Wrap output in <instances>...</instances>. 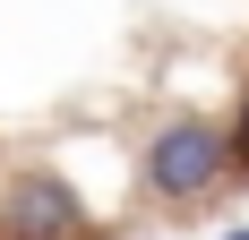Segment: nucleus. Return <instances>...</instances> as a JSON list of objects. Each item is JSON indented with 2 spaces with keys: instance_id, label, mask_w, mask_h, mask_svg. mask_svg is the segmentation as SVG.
<instances>
[{
  "instance_id": "obj_1",
  "label": "nucleus",
  "mask_w": 249,
  "mask_h": 240,
  "mask_svg": "<svg viewBox=\"0 0 249 240\" xmlns=\"http://www.w3.org/2000/svg\"><path fill=\"white\" fill-rule=\"evenodd\" d=\"M146 197H163V206H198V197H215L232 180V120H206V112H180L163 120L146 137Z\"/></svg>"
},
{
  "instance_id": "obj_2",
  "label": "nucleus",
  "mask_w": 249,
  "mask_h": 240,
  "mask_svg": "<svg viewBox=\"0 0 249 240\" xmlns=\"http://www.w3.org/2000/svg\"><path fill=\"white\" fill-rule=\"evenodd\" d=\"M0 232H9V240H77V232H86V206H77L52 171H35V180H18V189H9Z\"/></svg>"
},
{
  "instance_id": "obj_3",
  "label": "nucleus",
  "mask_w": 249,
  "mask_h": 240,
  "mask_svg": "<svg viewBox=\"0 0 249 240\" xmlns=\"http://www.w3.org/2000/svg\"><path fill=\"white\" fill-rule=\"evenodd\" d=\"M232 180H249V77H241V103H232Z\"/></svg>"
},
{
  "instance_id": "obj_4",
  "label": "nucleus",
  "mask_w": 249,
  "mask_h": 240,
  "mask_svg": "<svg viewBox=\"0 0 249 240\" xmlns=\"http://www.w3.org/2000/svg\"><path fill=\"white\" fill-rule=\"evenodd\" d=\"M224 240H249V223H232V232H224Z\"/></svg>"
}]
</instances>
